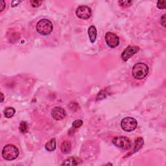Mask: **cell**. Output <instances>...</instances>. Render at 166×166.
<instances>
[{
    "mask_svg": "<svg viewBox=\"0 0 166 166\" xmlns=\"http://www.w3.org/2000/svg\"><path fill=\"white\" fill-rule=\"evenodd\" d=\"M149 67L145 63L139 62L137 63L133 66L132 68V76L133 77L138 80H141L144 79L147 76L149 73Z\"/></svg>",
    "mask_w": 166,
    "mask_h": 166,
    "instance_id": "1",
    "label": "cell"
},
{
    "mask_svg": "<svg viewBox=\"0 0 166 166\" xmlns=\"http://www.w3.org/2000/svg\"><path fill=\"white\" fill-rule=\"evenodd\" d=\"M19 155L18 149L15 145L9 144L5 145L2 150V156L6 160L12 161L16 159Z\"/></svg>",
    "mask_w": 166,
    "mask_h": 166,
    "instance_id": "2",
    "label": "cell"
},
{
    "mask_svg": "<svg viewBox=\"0 0 166 166\" xmlns=\"http://www.w3.org/2000/svg\"><path fill=\"white\" fill-rule=\"evenodd\" d=\"M53 29V23L49 19H42L37 24V31L42 35H48Z\"/></svg>",
    "mask_w": 166,
    "mask_h": 166,
    "instance_id": "3",
    "label": "cell"
},
{
    "mask_svg": "<svg viewBox=\"0 0 166 166\" xmlns=\"http://www.w3.org/2000/svg\"><path fill=\"white\" fill-rule=\"evenodd\" d=\"M121 128L126 132H131L135 130L138 126L137 121L133 117H126L121 121Z\"/></svg>",
    "mask_w": 166,
    "mask_h": 166,
    "instance_id": "4",
    "label": "cell"
},
{
    "mask_svg": "<svg viewBox=\"0 0 166 166\" xmlns=\"http://www.w3.org/2000/svg\"><path fill=\"white\" fill-rule=\"evenodd\" d=\"M113 144L117 147L124 150H129L131 147V141L128 138L124 136H117L114 138Z\"/></svg>",
    "mask_w": 166,
    "mask_h": 166,
    "instance_id": "5",
    "label": "cell"
},
{
    "mask_svg": "<svg viewBox=\"0 0 166 166\" xmlns=\"http://www.w3.org/2000/svg\"><path fill=\"white\" fill-rule=\"evenodd\" d=\"M105 41L106 44L111 48H115L120 44V39L116 34L111 32L106 33L105 34Z\"/></svg>",
    "mask_w": 166,
    "mask_h": 166,
    "instance_id": "6",
    "label": "cell"
},
{
    "mask_svg": "<svg viewBox=\"0 0 166 166\" xmlns=\"http://www.w3.org/2000/svg\"><path fill=\"white\" fill-rule=\"evenodd\" d=\"M76 15L78 18L83 19H88L92 15V10L88 6L81 5L76 9Z\"/></svg>",
    "mask_w": 166,
    "mask_h": 166,
    "instance_id": "7",
    "label": "cell"
},
{
    "mask_svg": "<svg viewBox=\"0 0 166 166\" xmlns=\"http://www.w3.org/2000/svg\"><path fill=\"white\" fill-rule=\"evenodd\" d=\"M140 51L139 47L138 46H128L123 51V52L121 54V58L125 62L127 61L130 58H131L134 55H135L136 53Z\"/></svg>",
    "mask_w": 166,
    "mask_h": 166,
    "instance_id": "8",
    "label": "cell"
},
{
    "mask_svg": "<svg viewBox=\"0 0 166 166\" xmlns=\"http://www.w3.org/2000/svg\"><path fill=\"white\" fill-rule=\"evenodd\" d=\"M51 114L54 120H62L65 118L66 116V112L65 110L61 107V106H56V107L53 108L52 110H51Z\"/></svg>",
    "mask_w": 166,
    "mask_h": 166,
    "instance_id": "9",
    "label": "cell"
},
{
    "mask_svg": "<svg viewBox=\"0 0 166 166\" xmlns=\"http://www.w3.org/2000/svg\"><path fill=\"white\" fill-rule=\"evenodd\" d=\"M81 160L79 158L76 157H70L69 159H66L62 164V165H77L79 164L81 162Z\"/></svg>",
    "mask_w": 166,
    "mask_h": 166,
    "instance_id": "10",
    "label": "cell"
},
{
    "mask_svg": "<svg viewBox=\"0 0 166 166\" xmlns=\"http://www.w3.org/2000/svg\"><path fill=\"white\" fill-rule=\"evenodd\" d=\"M88 34L92 43L95 42L97 37V29L94 25H91L88 29Z\"/></svg>",
    "mask_w": 166,
    "mask_h": 166,
    "instance_id": "11",
    "label": "cell"
},
{
    "mask_svg": "<svg viewBox=\"0 0 166 166\" xmlns=\"http://www.w3.org/2000/svg\"><path fill=\"white\" fill-rule=\"evenodd\" d=\"M57 147V141L55 138L50 140L45 145V148L48 151H53L56 149Z\"/></svg>",
    "mask_w": 166,
    "mask_h": 166,
    "instance_id": "12",
    "label": "cell"
},
{
    "mask_svg": "<svg viewBox=\"0 0 166 166\" xmlns=\"http://www.w3.org/2000/svg\"><path fill=\"white\" fill-rule=\"evenodd\" d=\"M144 144V139L142 138H138L135 140V144H134V149L132 150V153H136L138 150H140L141 149V147H143V145ZM131 153V154H132Z\"/></svg>",
    "mask_w": 166,
    "mask_h": 166,
    "instance_id": "13",
    "label": "cell"
},
{
    "mask_svg": "<svg viewBox=\"0 0 166 166\" xmlns=\"http://www.w3.org/2000/svg\"><path fill=\"white\" fill-rule=\"evenodd\" d=\"M61 149L63 153L64 154L69 153L71 151V149H72V144H71V142L69 141H64L61 144Z\"/></svg>",
    "mask_w": 166,
    "mask_h": 166,
    "instance_id": "14",
    "label": "cell"
},
{
    "mask_svg": "<svg viewBox=\"0 0 166 166\" xmlns=\"http://www.w3.org/2000/svg\"><path fill=\"white\" fill-rule=\"evenodd\" d=\"M16 112V110L13 107H8L7 108L5 111H4V114H5V116L7 118H10L13 117Z\"/></svg>",
    "mask_w": 166,
    "mask_h": 166,
    "instance_id": "15",
    "label": "cell"
},
{
    "mask_svg": "<svg viewBox=\"0 0 166 166\" xmlns=\"http://www.w3.org/2000/svg\"><path fill=\"white\" fill-rule=\"evenodd\" d=\"M19 131H20L23 134H25V133L27 132V131H28V129H29L28 124H27V123H26V122H25V121L21 122L20 124H19Z\"/></svg>",
    "mask_w": 166,
    "mask_h": 166,
    "instance_id": "16",
    "label": "cell"
},
{
    "mask_svg": "<svg viewBox=\"0 0 166 166\" xmlns=\"http://www.w3.org/2000/svg\"><path fill=\"white\" fill-rule=\"evenodd\" d=\"M82 124H83V121L81 120H78L75 121L72 125L74 128L77 129V128L81 127Z\"/></svg>",
    "mask_w": 166,
    "mask_h": 166,
    "instance_id": "17",
    "label": "cell"
},
{
    "mask_svg": "<svg viewBox=\"0 0 166 166\" xmlns=\"http://www.w3.org/2000/svg\"><path fill=\"white\" fill-rule=\"evenodd\" d=\"M166 5L165 1H159L157 3V7L160 9H165Z\"/></svg>",
    "mask_w": 166,
    "mask_h": 166,
    "instance_id": "18",
    "label": "cell"
},
{
    "mask_svg": "<svg viewBox=\"0 0 166 166\" xmlns=\"http://www.w3.org/2000/svg\"><path fill=\"white\" fill-rule=\"evenodd\" d=\"M106 91L105 90H102L101 92L97 95V100H101L104 99L106 97Z\"/></svg>",
    "mask_w": 166,
    "mask_h": 166,
    "instance_id": "19",
    "label": "cell"
},
{
    "mask_svg": "<svg viewBox=\"0 0 166 166\" xmlns=\"http://www.w3.org/2000/svg\"><path fill=\"white\" fill-rule=\"evenodd\" d=\"M119 3L120 4V5L122 7H129L132 4L131 1H120Z\"/></svg>",
    "mask_w": 166,
    "mask_h": 166,
    "instance_id": "20",
    "label": "cell"
},
{
    "mask_svg": "<svg viewBox=\"0 0 166 166\" xmlns=\"http://www.w3.org/2000/svg\"><path fill=\"white\" fill-rule=\"evenodd\" d=\"M31 5H32L33 7H38L40 6L42 1H30Z\"/></svg>",
    "mask_w": 166,
    "mask_h": 166,
    "instance_id": "21",
    "label": "cell"
},
{
    "mask_svg": "<svg viewBox=\"0 0 166 166\" xmlns=\"http://www.w3.org/2000/svg\"><path fill=\"white\" fill-rule=\"evenodd\" d=\"M165 14H164L162 16L161 18V24L162 25V26H164V27H166V24H165V22H166V19H165Z\"/></svg>",
    "mask_w": 166,
    "mask_h": 166,
    "instance_id": "22",
    "label": "cell"
},
{
    "mask_svg": "<svg viewBox=\"0 0 166 166\" xmlns=\"http://www.w3.org/2000/svg\"><path fill=\"white\" fill-rule=\"evenodd\" d=\"M0 6H1V10L0 11L1 12L2 10H3L4 8L5 7V2L4 1H1V3H0Z\"/></svg>",
    "mask_w": 166,
    "mask_h": 166,
    "instance_id": "23",
    "label": "cell"
},
{
    "mask_svg": "<svg viewBox=\"0 0 166 166\" xmlns=\"http://www.w3.org/2000/svg\"><path fill=\"white\" fill-rule=\"evenodd\" d=\"M1 102H3V99H4V96H3V93H1Z\"/></svg>",
    "mask_w": 166,
    "mask_h": 166,
    "instance_id": "24",
    "label": "cell"
}]
</instances>
